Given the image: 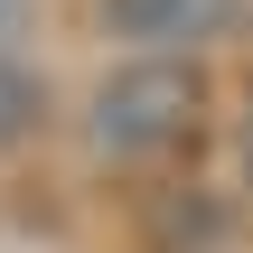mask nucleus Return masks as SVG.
<instances>
[{"label": "nucleus", "instance_id": "f257e3e1", "mask_svg": "<svg viewBox=\"0 0 253 253\" xmlns=\"http://www.w3.org/2000/svg\"><path fill=\"white\" fill-rule=\"evenodd\" d=\"M197 113H207V84H197L188 56H131V66H113L94 84L84 141L103 160H160V150H178L197 131Z\"/></svg>", "mask_w": 253, "mask_h": 253}, {"label": "nucleus", "instance_id": "f03ea898", "mask_svg": "<svg viewBox=\"0 0 253 253\" xmlns=\"http://www.w3.org/2000/svg\"><path fill=\"white\" fill-rule=\"evenodd\" d=\"M244 0H103V19L141 47V56H197L207 38L235 28Z\"/></svg>", "mask_w": 253, "mask_h": 253}, {"label": "nucleus", "instance_id": "7ed1b4c3", "mask_svg": "<svg viewBox=\"0 0 253 253\" xmlns=\"http://www.w3.org/2000/svg\"><path fill=\"white\" fill-rule=\"evenodd\" d=\"M28 113H38V75H19V66H0V150L28 131Z\"/></svg>", "mask_w": 253, "mask_h": 253}, {"label": "nucleus", "instance_id": "20e7f679", "mask_svg": "<svg viewBox=\"0 0 253 253\" xmlns=\"http://www.w3.org/2000/svg\"><path fill=\"white\" fill-rule=\"evenodd\" d=\"M19 19H28V0H0V47L19 38Z\"/></svg>", "mask_w": 253, "mask_h": 253}, {"label": "nucleus", "instance_id": "39448f33", "mask_svg": "<svg viewBox=\"0 0 253 253\" xmlns=\"http://www.w3.org/2000/svg\"><path fill=\"white\" fill-rule=\"evenodd\" d=\"M244 178H253V113H244Z\"/></svg>", "mask_w": 253, "mask_h": 253}]
</instances>
